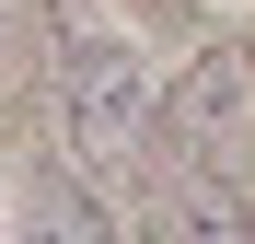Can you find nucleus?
Instances as JSON below:
<instances>
[{
  "label": "nucleus",
  "instance_id": "f03ea898",
  "mask_svg": "<svg viewBox=\"0 0 255 244\" xmlns=\"http://www.w3.org/2000/svg\"><path fill=\"white\" fill-rule=\"evenodd\" d=\"M139 175H151V244H255V198H244L209 151L151 140Z\"/></svg>",
  "mask_w": 255,
  "mask_h": 244
},
{
  "label": "nucleus",
  "instance_id": "20e7f679",
  "mask_svg": "<svg viewBox=\"0 0 255 244\" xmlns=\"http://www.w3.org/2000/svg\"><path fill=\"white\" fill-rule=\"evenodd\" d=\"M23 244H116V221L93 210V186H81V175L35 163V175H23Z\"/></svg>",
  "mask_w": 255,
  "mask_h": 244
},
{
  "label": "nucleus",
  "instance_id": "7ed1b4c3",
  "mask_svg": "<svg viewBox=\"0 0 255 244\" xmlns=\"http://www.w3.org/2000/svg\"><path fill=\"white\" fill-rule=\"evenodd\" d=\"M255 116V81H244V58H197L186 81H174V105H162V128H174L186 151H209V140H232Z\"/></svg>",
  "mask_w": 255,
  "mask_h": 244
},
{
  "label": "nucleus",
  "instance_id": "f257e3e1",
  "mask_svg": "<svg viewBox=\"0 0 255 244\" xmlns=\"http://www.w3.org/2000/svg\"><path fill=\"white\" fill-rule=\"evenodd\" d=\"M58 105H70V151L128 175L151 140H162V93H151V58L128 47V35H93L70 23V70H58Z\"/></svg>",
  "mask_w": 255,
  "mask_h": 244
}]
</instances>
